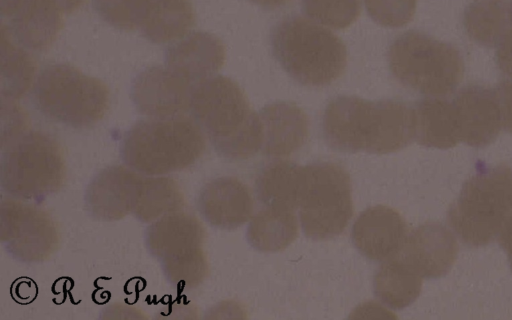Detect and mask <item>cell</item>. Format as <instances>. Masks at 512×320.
I'll return each mask as SVG.
<instances>
[{
	"label": "cell",
	"mask_w": 512,
	"mask_h": 320,
	"mask_svg": "<svg viewBox=\"0 0 512 320\" xmlns=\"http://www.w3.org/2000/svg\"><path fill=\"white\" fill-rule=\"evenodd\" d=\"M293 211L274 207L259 211L247 229L249 244L261 252H279L287 248L298 235Z\"/></svg>",
	"instance_id": "cell-26"
},
{
	"label": "cell",
	"mask_w": 512,
	"mask_h": 320,
	"mask_svg": "<svg viewBox=\"0 0 512 320\" xmlns=\"http://www.w3.org/2000/svg\"><path fill=\"white\" fill-rule=\"evenodd\" d=\"M512 212V169L497 165L479 170L463 185L447 221L463 243L492 242Z\"/></svg>",
	"instance_id": "cell-6"
},
{
	"label": "cell",
	"mask_w": 512,
	"mask_h": 320,
	"mask_svg": "<svg viewBox=\"0 0 512 320\" xmlns=\"http://www.w3.org/2000/svg\"><path fill=\"white\" fill-rule=\"evenodd\" d=\"M65 13H72L80 8L86 0H52Z\"/></svg>",
	"instance_id": "cell-36"
},
{
	"label": "cell",
	"mask_w": 512,
	"mask_h": 320,
	"mask_svg": "<svg viewBox=\"0 0 512 320\" xmlns=\"http://www.w3.org/2000/svg\"><path fill=\"white\" fill-rule=\"evenodd\" d=\"M1 189L9 197L41 201L58 192L66 178L59 142L40 130H27L1 154Z\"/></svg>",
	"instance_id": "cell-7"
},
{
	"label": "cell",
	"mask_w": 512,
	"mask_h": 320,
	"mask_svg": "<svg viewBox=\"0 0 512 320\" xmlns=\"http://www.w3.org/2000/svg\"><path fill=\"white\" fill-rule=\"evenodd\" d=\"M189 112L222 157L244 160L262 149L260 116L232 79L212 75L195 83Z\"/></svg>",
	"instance_id": "cell-2"
},
{
	"label": "cell",
	"mask_w": 512,
	"mask_h": 320,
	"mask_svg": "<svg viewBox=\"0 0 512 320\" xmlns=\"http://www.w3.org/2000/svg\"><path fill=\"white\" fill-rule=\"evenodd\" d=\"M225 57V46L218 37L195 31L167 48L165 65L195 84L214 75Z\"/></svg>",
	"instance_id": "cell-18"
},
{
	"label": "cell",
	"mask_w": 512,
	"mask_h": 320,
	"mask_svg": "<svg viewBox=\"0 0 512 320\" xmlns=\"http://www.w3.org/2000/svg\"><path fill=\"white\" fill-rule=\"evenodd\" d=\"M511 27H512V5H511Z\"/></svg>",
	"instance_id": "cell-39"
},
{
	"label": "cell",
	"mask_w": 512,
	"mask_h": 320,
	"mask_svg": "<svg viewBox=\"0 0 512 320\" xmlns=\"http://www.w3.org/2000/svg\"><path fill=\"white\" fill-rule=\"evenodd\" d=\"M62 27V11L52 0H24L12 15L10 32L21 46L44 51L53 44Z\"/></svg>",
	"instance_id": "cell-20"
},
{
	"label": "cell",
	"mask_w": 512,
	"mask_h": 320,
	"mask_svg": "<svg viewBox=\"0 0 512 320\" xmlns=\"http://www.w3.org/2000/svg\"><path fill=\"white\" fill-rule=\"evenodd\" d=\"M351 181L347 171L332 162L305 166L298 204L304 234L313 240L340 235L353 215Z\"/></svg>",
	"instance_id": "cell-10"
},
{
	"label": "cell",
	"mask_w": 512,
	"mask_h": 320,
	"mask_svg": "<svg viewBox=\"0 0 512 320\" xmlns=\"http://www.w3.org/2000/svg\"><path fill=\"white\" fill-rule=\"evenodd\" d=\"M196 206L211 226L231 230L249 220L254 201L246 184L235 177L222 176L201 188Z\"/></svg>",
	"instance_id": "cell-17"
},
{
	"label": "cell",
	"mask_w": 512,
	"mask_h": 320,
	"mask_svg": "<svg viewBox=\"0 0 512 320\" xmlns=\"http://www.w3.org/2000/svg\"><path fill=\"white\" fill-rule=\"evenodd\" d=\"M261 7L274 9L287 4L290 0H249Z\"/></svg>",
	"instance_id": "cell-38"
},
{
	"label": "cell",
	"mask_w": 512,
	"mask_h": 320,
	"mask_svg": "<svg viewBox=\"0 0 512 320\" xmlns=\"http://www.w3.org/2000/svg\"><path fill=\"white\" fill-rule=\"evenodd\" d=\"M205 229L199 219L183 210L149 224L145 245L160 263L167 281L177 289H194L209 272L204 250Z\"/></svg>",
	"instance_id": "cell-9"
},
{
	"label": "cell",
	"mask_w": 512,
	"mask_h": 320,
	"mask_svg": "<svg viewBox=\"0 0 512 320\" xmlns=\"http://www.w3.org/2000/svg\"><path fill=\"white\" fill-rule=\"evenodd\" d=\"M195 18L189 0H149L140 29L150 42L163 44L186 35Z\"/></svg>",
	"instance_id": "cell-23"
},
{
	"label": "cell",
	"mask_w": 512,
	"mask_h": 320,
	"mask_svg": "<svg viewBox=\"0 0 512 320\" xmlns=\"http://www.w3.org/2000/svg\"><path fill=\"white\" fill-rule=\"evenodd\" d=\"M388 63L401 84L430 97L453 92L464 72L455 47L418 31H407L391 43Z\"/></svg>",
	"instance_id": "cell-8"
},
{
	"label": "cell",
	"mask_w": 512,
	"mask_h": 320,
	"mask_svg": "<svg viewBox=\"0 0 512 320\" xmlns=\"http://www.w3.org/2000/svg\"><path fill=\"white\" fill-rule=\"evenodd\" d=\"M149 0H93L98 15L122 30L140 28Z\"/></svg>",
	"instance_id": "cell-30"
},
{
	"label": "cell",
	"mask_w": 512,
	"mask_h": 320,
	"mask_svg": "<svg viewBox=\"0 0 512 320\" xmlns=\"http://www.w3.org/2000/svg\"><path fill=\"white\" fill-rule=\"evenodd\" d=\"M263 127V153L270 157H287L306 142L309 122L305 112L290 102H274L259 113Z\"/></svg>",
	"instance_id": "cell-19"
},
{
	"label": "cell",
	"mask_w": 512,
	"mask_h": 320,
	"mask_svg": "<svg viewBox=\"0 0 512 320\" xmlns=\"http://www.w3.org/2000/svg\"><path fill=\"white\" fill-rule=\"evenodd\" d=\"M415 140L423 146L447 149L461 139L452 101L427 96L413 107Z\"/></svg>",
	"instance_id": "cell-21"
},
{
	"label": "cell",
	"mask_w": 512,
	"mask_h": 320,
	"mask_svg": "<svg viewBox=\"0 0 512 320\" xmlns=\"http://www.w3.org/2000/svg\"><path fill=\"white\" fill-rule=\"evenodd\" d=\"M34 59L11 39L10 30L1 29V98L18 100L33 88Z\"/></svg>",
	"instance_id": "cell-28"
},
{
	"label": "cell",
	"mask_w": 512,
	"mask_h": 320,
	"mask_svg": "<svg viewBox=\"0 0 512 320\" xmlns=\"http://www.w3.org/2000/svg\"><path fill=\"white\" fill-rule=\"evenodd\" d=\"M407 236L403 217L383 205L361 212L351 232L356 249L366 258L378 262L395 258L403 249Z\"/></svg>",
	"instance_id": "cell-15"
},
{
	"label": "cell",
	"mask_w": 512,
	"mask_h": 320,
	"mask_svg": "<svg viewBox=\"0 0 512 320\" xmlns=\"http://www.w3.org/2000/svg\"><path fill=\"white\" fill-rule=\"evenodd\" d=\"M32 90L33 103L42 115L72 128L94 126L109 108L106 84L67 63L45 66Z\"/></svg>",
	"instance_id": "cell-5"
},
{
	"label": "cell",
	"mask_w": 512,
	"mask_h": 320,
	"mask_svg": "<svg viewBox=\"0 0 512 320\" xmlns=\"http://www.w3.org/2000/svg\"><path fill=\"white\" fill-rule=\"evenodd\" d=\"M194 84L167 66H150L131 83L130 98L147 117H168L189 111Z\"/></svg>",
	"instance_id": "cell-12"
},
{
	"label": "cell",
	"mask_w": 512,
	"mask_h": 320,
	"mask_svg": "<svg viewBox=\"0 0 512 320\" xmlns=\"http://www.w3.org/2000/svg\"><path fill=\"white\" fill-rule=\"evenodd\" d=\"M322 130L327 144L339 152L392 153L415 139L414 111L394 99L338 96L325 108Z\"/></svg>",
	"instance_id": "cell-1"
},
{
	"label": "cell",
	"mask_w": 512,
	"mask_h": 320,
	"mask_svg": "<svg viewBox=\"0 0 512 320\" xmlns=\"http://www.w3.org/2000/svg\"><path fill=\"white\" fill-rule=\"evenodd\" d=\"M498 241L505 251L512 270V212L507 217L498 234Z\"/></svg>",
	"instance_id": "cell-35"
},
{
	"label": "cell",
	"mask_w": 512,
	"mask_h": 320,
	"mask_svg": "<svg viewBox=\"0 0 512 320\" xmlns=\"http://www.w3.org/2000/svg\"><path fill=\"white\" fill-rule=\"evenodd\" d=\"M402 259L422 278L437 279L453 266L458 243L453 233L436 222L415 228L406 238Z\"/></svg>",
	"instance_id": "cell-16"
},
{
	"label": "cell",
	"mask_w": 512,
	"mask_h": 320,
	"mask_svg": "<svg viewBox=\"0 0 512 320\" xmlns=\"http://www.w3.org/2000/svg\"><path fill=\"white\" fill-rule=\"evenodd\" d=\"M452 103L461 141L472 147H484L497 138L503 127L495 89L467 85Z\"/></svg>",
	"instance_id": "cell-14"
},
{
	"label": "cell",
	"mask_w": 512,
	"mask_h": 320,
	"mask_svg": "<svg viewBox=\"0 0 512 320\" xmlns=\"http://www.w3.org/2000/svg\"><path fill=\"white\" fill-rule=\"evenodd\" d=\"M23 2L24 0H1L2 14L12 16Z\"/></svg>",
	"instance_id": "cell-37"
},
{
	"label": "cell",
	"mask_w": 512,
	"mask_h": 320,
	"mask_svg": "<svg viewBox=\"0 0 512 320\" xmlns=\"http://www.w3.org/2000/svg\"><path fill=\"white\" fill-rule=\"evenodd\" d=\"M271 48L282 68L306 86L331 84L344 73L347 64L342 40L300 16L285 18L273 28Z\"/></svg>",
	"instance_id": "cell-4"
},
{
	"label": "cell",
	"mask_w": 512,
	"mask_h": 320,
	"mask_svg": "<svg viewBox=\"0 0 512 320\" xmlns=\"http://www.w3.org/2000/svg\"><path fill=\"white\" fill-rule=\"evenodd\" d=\"M369 16L385 27H402L409 23L416 10V0H365Z\"/></svg>",
	"instance_id": "cell-31"
},
{
	"label": "cell",
	"mask_w": 512,
	"mask_h": 320,
	"mask_svg": "<svg viewBox=\"0 0 512 320\" xmlns=\"http://www.w3.org/2000/svg\"><path fill=\"white\" fill-rule=\"evenodd\" d=\"M498 99L502 127L512 133V80H503L495 88Z\"/></svg>",
	"instance_id": "cell-33"
},
{
	"label": "cell",
	"mask_w": 512,
	"mask_h": 320,
	"mask_svg": "<svg viewBox=\"0 0 512 320\" xmlns=\"http://www.w3.org/2000/svg\"><path fill=\"white\" fill-rule=\"evenodd\" d=\"M464 26L475 42L497 46L511 28V5L506 0H475L465 10Z\"/></svg>",
	"instance_id": "cell-27"
},
{
	"label": "cell",
	"mask_w": 512,
	"mask_h": 320,
	"mask_svg": "<svg viewBox=\"0 0 512 320\" xmlns=\"http://www.w3.org/2000/svg\"><path fill=\"white\" fill-rule=\"evenodd\" d=\"M185 197L179 184L166 175L142 177L132 214L143 223L183 210Z\"/></svg>",
	"instance_id": "cell-25"
},
{
	"label": "cell",
	"mask_w": 512,
	"mask_h": 320,
	"mask_svg": "<svg viewBox=\"0 0 512 320\" xmlns=\"http://www.w3.org/2000/svg\"><path fill=\"white\" fill-rule=\"evenodd\" d=\"M142 177L143 174L123 165H111L99 171L84 195L89 215L110 222L132 214Z\"/></svg>",
	"instance_id": "cell-13"
},
{
	"label": "cell",
	"mask_w": 512,
	"mask_h": 320,
	"mask_svg": "<svg viewBox=\"0 0 512 320\" xmlns=\"http://www.w3.org/2000/svg\"><path fill=\"white\" fill-rule=\"evenodd\" d=\"M304 13L333 29H345L360 14L359 0H302Z\"/></svg>",
	"instance_id": "cell-29"
},
{
	"label": "cell",
	"mask_w": 512,
	"mask_h": 320,
	"mask_svg": "<svg viewBox=\"0 0 512 320\" xmlns=\"http://www.w3.org/2000/svg\"><path fill=\"white\" fill-rule=\"evenodd\" d=\"M28 125V115L16 100L1 98L2 147L29 130Z\"/></svg>",
	"instance_id": "cell-32"
},
{
	"label": "cell",
	"mask_w": 512,
	"mask_h": 320,
	"mask_svg": "<svg viewBox=\"0 0 512 320\" xmlns=\"http://www.w3.org/2000/svg\"><path fill=\"white\" fill-rule=\"evenodd\" d=\"M1 242L22 263H40L58 248L59 230L41 207L7 197L1 201Z\"/></svg>",
	"instance_id": "cell-11"
},
{
	"label": "cell",
	"mask_w": 512,
	"mask_h": 320,
	"mask_svg": "<svg viewBox=\"0 0 512 320\" xmlns=\"http://www.w3.org/2000/svg\"><path fill=\"white\" fill-rule=\"evenodd\" d=\"M305 177V166L278 160L266 165L256 179V193L266 207L298 208Z\"/></svg>",
	"instance_id": "cell-22"
},
{
	"label": "cell",
	"mask_w": 512,
	"mask_h": 320,
	"mask_svg": "<svg viewBox=\"0 0 512 320\" xmlns=\"http://www.w3.org/2000/svg\"><path fill=\"white\" fill-rule=\"evenodd\" d=\"M205 133L185 114L148 117L123 135L120 156L124 164L149 176L167 175L195 164L206 149Z\"/></svg>",
	"instance_id": "cell-3"
},
{
	"label": "cell",
	"mask_w": 512,
	"mask_h": 320,
	"mask_svg": "<svg viewBox=\"0 0 512 320\" xmlns=\"http://www.w3.org/2000/svg\"><path fill=\"white\" fill-rule=\"evenodd\" d=\"M496 62L499 69L512 78V27L497 45Z\"/></svg>",
	"instance_id": "cell-34"
},
{
	"label": "cell",
	"mask_w": 512,
	"mask_h": 320,
	"mask_svg": "<svg viewBox=\"0 0 512 320\" xmlns=\"http://www.w3.org/2000/svg\"><path fill=\"white\" fill-rule=\"evenodd\" d=\"M421 288L422 277L402 258L385 261L373 280L375 296L395 310L412 304L420 295Z\"/></svg>",
	"instance_id": "cell-24"
}]
</instances>
